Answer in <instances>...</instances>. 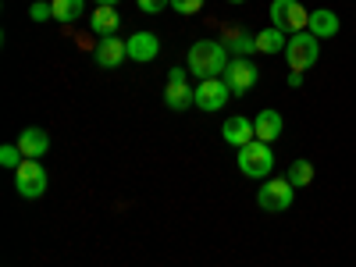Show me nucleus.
Returning <instances> with one entry per match:
<instances>
[{"label": "nucleus", "mask_w": 356, "mask_h": 267, "mask_svg": "<svg viewBox=\"0 0 356 267\" xmlns=\"http://www.w3.org/2000/svg\"><path fill=\"white\" fill-rule=\"evenodd\" d=\"M285 61H289V72H307L321 61V40L314 33H296L289 36V47H285Z\"/></svg>", "instance_id": "7ed1b4c3"}, {"label": "nucleus", "mask_w": 356, "mask_h": 267, "mask_svg": "<svg viewBox=\"0 0 356 267\" xmlns=\"http://www.w3.org/2000/svg\"><path fill=\"white\" fill-rule=\"evenodd\" d=\"M97 8H118V0H97Z\"/></svg>", "instance_id": "cd10ccee"}, {"label": "nucleus", "mask_w": 356, "mask_h": 267, "mask_svg": "<svg viewBox=\"0 0 356 267\" xmlns=\"http://www.w3.org/2000/svg\"><path fill=\"white\" fill-rule=\"evenodd\" d=\"M221 139L239 150V146H246V143L257 139V129H253V122H250L246 114H232L228 122H225V129H221Z\"/></svg>", "instance_id": "1a4fd4ad"}, {"label": "nucleus", "mask_w": 356, "mask_h": 267, "mask_svg": "<svg viewBox=\"0 0 356 267\" xmlns=\"http://www.w3.org/2000/svg\"><path fill=\"white\" fill-rule=\"evenodd\" d=\"M232 97V89L225 79H200L196 86V107L200 111H221Z\"/></svg>", "instance_id": "0eeeda50"}, {"label": "nucleus", "mask_w": 356, "mask_h": 267, "mask_svg": "<svg viewBox=\"0 0 356 267\" xmlns=\"http://www.w3.org/2000/svg\"><path fill=\"white\" fill-rule=\"evenodd\" d=\"M143 15H161L164 8H171V0H136Z\"/></svg>", "instance_id": "b1692460"}, {"label": "nucleus", "mask_w": 356, "mask_h": 267, "mask_svg": "<svg viewBox=\"0 0 356 267\" xmlns=\"http://www.w3.org/2000/svg\"><path fill=\"white\" fill-rule=\"evenodd\" d=\"M225 82H228V89L235 97H246L250 89L257 86V79H260V72L246 61V57H232L228 61V68H225V75H221Z\"/></svg>", "instance_id": "423d86ee"}, {"label": "nucleus", "mask_w": 356, "mask_h": 267, "mask_svg": "<svg viewBox=\"0 0 356 267\" xmlns=\"http://www.w3.org/2000/svg\"><path fill=\"white\" fill-rule=\"evenodd\" d=\"M25 157H22V150H18V143H8V146H0V164L4 168H18Z\"/></svg>", "instance_id": "4be33fe9"}, {"label": "nucleus", "mask_w": 356, "mask_h": 267, "mask_svg": "<svg viewBox=\"0 0 356 267\" xmlns=\"http://www.w3.org/2000/svg\"><path fill=\"white\" fill-rule=\"evenodd\" d=\"M125 57H129V47H125V40H118V36H104L97 43V50H93V61L100 68H118Z\"/></svg>", "instance_id": "9d476101"}, {"label": "nucleus", "mask_w": 356, "mask_h": 267, "mask_svg": "<svg viewBox=\"0 0 356 267\" xmlns=\"http://www.w3.org/2000/svg\"><path fill=\"white\" fill-rule=\"evenodd\" d=\"M292 200H296V186L289 182L285 175H282V178H264L260 189H257V203L264 207L267 214H282V211H289Z\"/></svg>", "instance_id": "20e7f679"}, {"label": "nucleus", "mask_w": 356, "mask_h": 267, "mask_svg": "<svg viewBox=\"0 0 356 267\" xmlns=\"http://www.w3.org/2000/svg\"><path fill=\"white\" fill-rule=\"evenodd\" d=\"M285 178H289V182H292L296 189H307V186L314 182V164H310L307 157L292 161V164H289V175H285Z\"/></svg>", "instance_id": "6ab92c4d"}, {"label": "nucleus", "mask_w": 356, "mask_h": 267, "mask_svg": "<svg viewBox=\"0 0 356 267\" xmlns=\"http://www.w3.org/2000/svg\"><path fill=\"white\" fill-rule=\"evenodd\" d=\"M15 143H18V150H22L25 161H40L50 150V136L43 129H22V136Z\"/></svg>", "instance_id": "9b49d317"}, {"label": "nucleus", "mask_w": 356, "mask_h": 267, "mask_svg": "<svg viewBox=\"0 0 356 267\" xmlns=\"http://www.w3.org/2000/svg\"><path fill=\"white\" fill-rule=\"evenodd\" d=\"M235 164H239V171L246 178H257V182H264V178H271L275 171V150H271V143H246L239 146V157H235Z\"/></svg>", "instance_id": "f03ea898"}, {"label": "nucleus", "mask_w": 356, "mask_h": 267, "mask_svg": "<svg viewBox=\"0 0 356 267\" xmlns=\"http://www.w3.org/2000/svg\"><path fill=\"white\" fill-rule=\"evenodd\" d=\"M307 22H310V11L300 4V0H292V8H289V22H285V33H307Z\"/></svg>", "instance_id": "aec40b11"}, {"label": "nucleus", "mask_w": 356, "mask_h": 267, "mask_svg": "<svg viewBox=\"0 0 356 267\" xmlns=\"http://www.w3.org/2000/svg\"><path fill=\"white\" fill-rule=\"evenodd\" d=\"M89 25H93V33L104 40V36H114V33H118L122 18H118V8H97L93 18H89Z\"/></svg>", "instance_id": "2eb2a0df"}, {"label": "nucleus", "mask_w": 356, "mask_h": 267, "mask_svg": "<svg viewBox=\"0 0 356 267\" xmlns=\"http://www.w3.org/2000/svg\"><path fill=\"white\" fill-rule=\"evenodd\" d=\"M289 86L300 89V86H303V72H289Z\"/></svg>", "instance_id": "bb28decb"}, {"label": "nucleus", "mask_w": 356, "mask_h": 267, "mask_svg": "<svg viewBox=\"0 0 356 267\" xmlns=\"http://www.w3.org/2000/svg\"><path fill=\"white\" fill-rule=\"evenodd\" d=\"M289 8H292V0H271V22H275V29H282L285 33V22H289Z\"/></svg>", "instance_id": "412c9836"}, {"label": "nucleus", "mask_w": 356, "mask_h": 267, "mask_svg": "<svg viewBox=\"0 0 356 267\" xmlns=\"http://www.w3.org/2000/svg\"><path fill=\"white\" fill-rule=\"evenodd\" d=\"M203 8V0H171V11H178V15H196Z\"/></svg>", "instance_id": "393cba45"}, {"label": "nucleus", "mask_w": 356, "mask_h": 267, "mask_svg": "<svg viewBox=\"0 0 356 267\" xmlns=\"http://www.w3.org/2000/svg\"><path fill=\"white\" fill-rule=\"evenodd\" d=\"M228 61L232 57H228V47L221 40H196L186 54V68L196 79H221Z\"/></svg>", "instance_id": "f257e3e1"}, {"label": "nucleus", "mask_w": 356, "mask_h": 267, "mask_svg": "<svg viewBox=\"0 0 356 267\" xmlns=\"http://www.w3.org/2000/svg\"><path fill=\"white\" fill-rule=\"evenodd\" d=\"M50 186V178H47V168L40 161H22L15 168V189L25 196V200H40Z\"/></svg>", "instance_id": "39448f33"}, {"label": "nucleus", "mask_w": 356, "mask_h": 267, "mask_svg": "<svg viewBox=\"0 0 356 267\" xmlns=\"http://www.w3.org/2000/svg\"><path fill=\"white\" fill-rule=\"evenodd\" d=\"M228 50H235L239 57H246V54H257V36H246L243 29H232V33H225V40H221Z\"/></svg>", "instance_id": "f3484780"}, {"label": "nucleus", "mask_w": 356, "mask_h": 267, "mask_svg": "<svg viewBox=\"0 0 356 267\" xmlns=\"http://www.w3.org/2000/svg\"><path fill=\"white\" fill-rule=\"evenodd\" d=\"M285 47H289V36L275 25H267L264 33H257V54H278V50L285 54Z\"/></svg>", "instance_id": "dca6fc26"}, {"label": "nucleus", "mask_w": 356, "mask_h": 267, "mask_svg": "<svg viewBox=\"0 0 356 267\" xmlns=\"http://www.w3.org/2000/svg\"><path fill=\"white\" fill-rule=\"evenodd\" d=\"M307 33H314L317 40H332V36H339V15H335V11H328V8L310 11Z\"/></svg>", "instance_id": "f8f14e48"}, {"label": "nucleus", "mask_w": 356, "mask_h": 267, "mask_svg": "<svg viewBox=\"0 0 356 267\" xmlns=\"http://www.w3.org/2000/svg\"><path fill=\"white\" fill-rule=\"evenodd\" d=\"M125 47H129V57H132L136 65H150L154 57L161 54V40L154 33H146V29H143V33H132L125 40Z\"/></svg>", "instance_id": "6e6552de"}, {"label": "nucleus", "mask_w": 356, "mask_h": 267, "mask_svg": "<svg viewBox=\"0 0 356 267\" xmlns=\"http://www.w3.org/2000/svg\"><path fill=\"white\" fill-rule=\"evenodd\" d=\"M228 4H246V0H228Z\"/></svg>", "instance_id": "c85d7f7f"}, {"label": "nucleus", "mask_w": 356, "mask_h": 267, "mask_svg": "<svg viewBox=\"0 0 356 267\" xmlns=\"http://www.w3.org/2000/svg\"><path fill=\"white\" fill-rule=\"evenodd\" d=\"M29 18H33V22H47V18H54V4H43V0H36V4L29 8Z\"/></svg>", "instance_id": "5701e85b"}, {"label": "nucleus", "mask_w": 356, "mask_h": 267, "mask_svg": "<svg viewBox=\"0 0 356 267\" xmlns=\"http://www.w3.org/2000/svg\"><path fill=\"white\" fill-rule=\"evenodd\" d=\"M54 4V22H79L86 11V0H50Z\"/></svg>", "instance_id": "a211bd4d"}, {"label": "nucleus", "mask_w": 356, "mask_h": 267, "mask_svg": "<svg viewBox=\"0 0 356 267\" xmlns=\"http://www.w3.org/2000/svg\"><path fill=\"white\" fill-rule=\"evenodd\" d=\"M168 82H186V68H171L168 72Z\"/></svg>", "instance_id": "a878e982"}, {"label": "nucleus", "mask_w": 356, "mask_h": 267, "mask_svg": "<svg viewBox=\"0 0 356 267\" xmlns=\"http://www.w3.org/2000/svg\"><path fill=\"white\" fill-rule=\"evenodd\" d=\"M164 104L171 111H189L196 104V89L189 82H168L164 86Z\"/></svg>", "instance_id": "4468645a"}, {"label": "nucleus", "mask_w": 356, "mask_h": 267, "mask_svg": "<svg viewBox=\"0 0 356 267\" xmlns=\"http://www.w3.org/2000/svg\"><path fill=\"white\" fill-rule=\"evenodd\" d=\"M253 129H257V139H260V143H275V139L282 136L285 122H282V114H278V111L264 107V111L253 118Z\"/></svg>", "instance_id": "ddd939ff"}]
</instances>
